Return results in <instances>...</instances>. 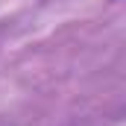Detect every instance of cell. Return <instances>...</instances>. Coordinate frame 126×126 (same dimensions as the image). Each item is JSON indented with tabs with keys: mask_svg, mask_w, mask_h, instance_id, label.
<instances>
[]
</instances>
